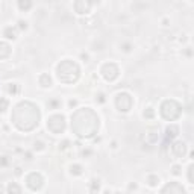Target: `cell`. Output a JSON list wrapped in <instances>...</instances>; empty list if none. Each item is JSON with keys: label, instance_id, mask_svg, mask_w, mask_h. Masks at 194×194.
Instances as JSON below:
<instances>
[{"label": "cell", "instance_id": "1", "mask_svg": "<svg viewBox=\"0 0 194 194\" xmlns=\"http://www.w3.org/2000/svg\"><path fill=\"white\" fill-rule=\"evenodd\" d=\"M71 129L78 137L90 138L99 129V117L90 108L78 109L71 115Z\"/></svg>", "mask_w": 194, "mask_h": 194}, {"label": "cell", "instance_id": "2", "mask_svg": "<svg viewBox=\"0 0 194 194\" xmlns=\"http://www.w3.org/2000/svg\"><path fill=\"white\" fill-rule=\"evenodd\" d=\"M11 120L20 130H32L40 123V109L34 103L21 102L14 108Z\"/></svg>", "mask_w": 194, "mask_h": 194}, {"label": "cell", "instance_id": "3", "mask_svg": "<svg viewBox=\"0 0 194 194\" xmlns=\"http://www.w3.org/2000/svg\"><path fill=\"white\" fill-rule=\"evenodd\" d=\"M56 73H58V79L64 83H73L76 82L78 78H79V65L70 59H65L62 61L56 69Z\"/></svg>", "mask_w": 194, "mask_h": 194}, {"label": "cell", "instance_id": "4", "mask_svg": "<svg viewBox=\"0 0 194 194\" xmlns=\"http://www.w3.org/2000/svg\"><path fill=\"white\" fill-rule=\"evenodd\" d=\"M182 112L181 109V105L176 102V100H165V102L161 105V115L165 118V120H176Z\"/></svg>", "mask_w": 194, "mask_h": 194}, {"label": "cell", "instance_id": "5", "mask_svg": "<svg viewBox=\"0 0 194 194\" xmlns=\"http://www.w3.org/2000/svg\"><path fill=\"white\" fill-rule=\"evenodd\" d=\"M47 129L52 132V134H61L64 132L65 129V118L64 115H52L49 120H47Z\"/></svg>", "mask_w": 194, "mask_h": 194}, {"label": "cell", "instance_id": "6", "mask_svg": "<svg viewBox=\"0 0 194 194\" xmlns=\"http://www.w3.org/2000/svg\"><path fill=\"white\" fill-rule=\"evenodd\" d=\"M132 103H134V100L127 92H120L115 99V105H117L118 111H121V112H127L132 108Z\"/></svg>", "mask_w": 194, "mask_h": 194}, {"label": "cell", "instance_id": "7", "mask_svg": "<svg viewBox=\"0 0 194 194\" xmlns=\"http://www.w3.org/2000/svg\"><path fill=\"white\" fill-rule=\"evenodd\" d=\"M102 74L106 80L112 82V80H115L118 78V67L115 64H112V62H108V64H105L102 67Z\"/></svg>", "mask_w": 194, "mask_h": 194}, {"label": "cell", "instance_id": "8", "mask_svg": "<svg viewBox=\"0 0 194 194\" xmlns=\"http://www.w3.org/2000/svg\"><path fill=\"white\" fill-rule=\"evenodd\" d=\"M43 176L40 174V173H31L29 176H27V179H26V183H27V187L31 188V190H40L41 187H43Z\"/></svg>", "mask_w": 194, "mask_h": 194}, {"label": "cell", "instance_id": "9", "mask_svg": "<svg viewBox=\"0 0 194 194\" xmlns=\"http://www.w3.org/2000/svg\"><path fill=\"white\" fill-rule=\"evenodd\" d=\"M161 194H185V190H183V187L181 185V183L170 182L162 188Z\"/></svg>", "mask_w": 194, "mask_h": 194}, {"label": "cell", "instance_id": "10", "mask_svg": "<svg viewBox=\"0 0 194 194\" xmlns=\"http://www.w3.org/2000/svg\"><path fill=\"white\" fill-rule=\"evenodd\" d=\"M171 152H173V155H174L176 158H183L185 153H187V146H185V143H182V141L174 143V144L171 146Z\"/></svg>", "mask_w": 194, "mask_h": 194}, {"label": "cell", "instance_id": "11", "mask_svg": "<svg viewBox=\"0 0 194 194\" xmlns=\"http://www.w3.org/2000/svg\"><path fill=\"white\" fill-rule=\"evenodd\" d=\"M147 132H149V134H146V138H147L149 143H150V144L156 143V140H158V135H155V134H159V132H158V127H150Z\"/></svg>", "mask_w": 194, "mask_h": 194}, {"label": "cell", "instance_id": "12", "mask_svg": "<svg viewBox=\"0 0 194 194\" xmlns=\"http://www.w3.org/2000/svg\"><path fill=\"white\" fill-rule=\"evenodd\" d=\"M74 8H76V11L79 12V14H85V12H88V9L91 8V3H85V2H76V3H74Z\"/></svg>", "mask_w": 194, "mask_h": 194}, {"label": "cell", "instance_id": "13", "mask_svg": "<svg viewBox=\"0 0 194 194\" xmlns=\"http://www.w3.org/2000/svg\"><path fill=\"white\" fill-rule=\"evenodd\" d=\"M11 55V47L6 43H0V59H5Z\"/></svg>", "mask_w": 194, "mask_h": 194}, {"label": "cell", "instance_id": "14", "mask_svg": "<svg viewBox=\"0 0 194 194\" xmlns=\"http://www.w3.org/2000/svg\"><path fill=\"white\" fill-rule=\"evenodd\" d=\"M165 132H167V140H168V138L171 140V138L177 137V134H179V127H177V126H168Z\"/></svg>", "mask_w": 194, "mask_h": 194}, {"label": "cell", "instance_id": "15", "mask_svg": "<svg viewBox=\"0 0 194 194\" xmlns=\"http://www.w3.org/2000/svg\"><path fill=\"white\" fill-rule=\"evenodd\" d=\"M8 194H21V188L15 182H12L8 185Z\"/></svg>", "mask_w": 194, "mask_h": 194}, {"label": "cell", "instance_id": "16", "mask_svg": "<svg viewBox=\"0 0 194 194\" xmlns=\"http://www.w3.org/2000/svg\"><path fill=\"white\" fill-rule=\"evenodd\" d=\"M40 83L43 85V87H50L52 85V79H50V76L47 74V73H44V74H41V78H40Z\"/></svg>", "mask_w": 194, "mask_h": 194}, {"label": "cell", "instance_id": "17", "mask_svg": "<svg viewBox=\"0 0 194 194\" xmlns=\"http://www.w3.org/2000/svg\"><path fill=\"white\" fill-rule=\"evenodd\" d=\"M5 36H6V38H9V40H15V38H17L15 29L11 27V26H9V27H6V29H5Z\"/></svg>", "mask_w": 194, "mask_h": 194}, {"label": "cell", "instance_id": "18", "mask_svg": "<svg viewBox=\"0 0 194 194\" xmlns=\"http://www.w3.org/2000/svg\"><path fill=\"white\" fill-rule=\"evenodd\" d=\"M99 190H100V183H99V181L92 179L91 183H90V191H91V194H96Z\"/></svg>", "mask_w": 194, "mask_h": 194}, {"label": "cell", "instance_id": "19", "mask_svg": "<svg viewBox=\"0 0 194 194\" xmlns=\"http://www.w3.org/2000/svg\"><path fill=\"white\" fill-rule=\"evenodd\" d=\"M8 105H9V102H8L6 99L0 97V112H5V111L8 109Z\"/></svg>", "mask_w": 194, "mask_h": 194}, {"label": "cell", "instance_id": "20", "mask_svg": "<svg viewBox=\"0 0 194 194\" xmlns=\"http://www.w3.org/2000/svg\"><path fill=\"white\" fill-rule=\"evenodd\" d=\"M18 6H20V9H29L32 6V3L31 2H18Z\"/></svg>", "mask_w": 194, "mask_h": 194}, {"label": "cell", "instance_id": "21", "mask_svg": "<svg viewBox=\"0 0 194 194\" xmlns=\"http://www.w3.org/2000/svg\"><path fill=\"white\" fill-rule=\"evenodd\" d=\"M71 173H73V174H80V173H82V167L78 165V164H76V165H71Z\"/></svg>", "mask_w": 194, "mask_h": 194}, {"label": "cell", "instance_id": "22", "mask_svg": "<svg viewBox=\"0 0 194 194\" xmlns=\"http://www.w3.org/2000/svg\"><path fill=\"white\" fill-rule=\"evenodd\" d=\"M158 182H159L158 176H149V183H150L152 187H155V185H156Z\"/></svg>", "mask_w": 194, "mask_h": 194}, {"label": "cell", "instance_id": "23", "mask_svg": "<svg viewBox=\"0 0 194 194\" xmlns=\"http://www.w3.org/2000/svg\"><path fill=\"white\" fill-rule=\"evenodd\" d=\"M8 91L11 92V94H17V92H18V85L11 83V85H9V88H8Z\"/></svg>", "mask_w": 194, "mask_h": 194}, {"label": "cell", "instance_id": "24", "mask_svg": "<svg viewBox=\"0 0 194 194\" xmlns=\"http://www.w3.org/2000/svg\"><path fill=\"white\" fill-rule=\"evenodd\" d=\"M153 115H155V112H153L152 108H147V109L144 111V117H146V118H153Z\"/></svg>", "mask_w": 194, "mask_h": 194}, {"label": "cell", "instance_id": "25", "mask_svg": "<svg viewBox=\"0 0 194 194\" xmlns=\"http://www.w3.org/2000/svg\"><path fill=\"white\" fill-rule=\"evenodd\" d=\"M18 27H20V29H26V27H27V23L23 21V20H20V21H18Z\"/></svg>", "mask_w": 194, "mask_h": 194}, {"label": "cell", "instance_id": "26", "mask_svg": "<svg viewBox=\"0 0 194 194\" xmlns=\"http://www.w3.org/2000/svg\"><path fill=\"white\" fill-rule=\"evenodd\" d=\"M69 146H70V141H64L62 144H59V149H62V150H64V149H67Z\"/></svg>", "mask_w": 194, "mask_h": 194}, {"label": "cell", "instance_id": "27", "mask_svg": "<svg viewBox=\"0 0 194 194\" xmlns=\"http://www.w3.org/2000/svg\"><path fill=\"white\" fill-rule=\"evenodd\" d=\"M179 173H181V167H179V165H174V167H173V174H179Z\"/></svg>", "mask_w": 194, "mask_h": 194}, {"label": "cell", "instance_id": "28", "mask_svg": "<svg viewBox=\"0 0 194 194\" xmlns=\"http://www.w3.org/2000/svg\"><path fill=\"white\" fill-rule=\"evenodd\" d=\"M35 149H38V150H43V149H44V144H43V143H35Z\"/></svg>", "mask_w": 194, "mask_h": 194}, {"label": "cell", "instance_id": "29", "mask_svg": "<svg viewBox=\"0 0 194 194\" xmlns=\"http://www.w3.org/2000/svg\"><path fill=\"white\" fill-rule=\"evenodd\" d=\"M49 105H50V106H52V108H56L58 105H59V102H58V100H52V102L49 103Z\"/></svg>", "mask_w": 194, "mask_h": 194}, {"label": "cell", "instance_id": "30", "mask_svg": "<svg viewBox=\"0 0 194 194\" xmlns=\"http://www.w3.org/2000/svg\"><path fill=\"white\" fill-rule=\"evenodd\" d=\"M0 164H2V165H6V164H8V159H6V156H2V159H0Z\"/></svg>", "mask_w": 194, "mask_h": 194}, {"label": "cell", "instance_id": "31", "mask_svg": "<svg viewBox=\"0 0 194 194\" xmlns=\"http://www.w3.org/2000/svg\"><path fill=\"white\" fill-rule=\"evenodd\" d=\"M99 102H105V96H103V94H99Z\"/></svg>", "mask_w": 194, "mask_h": 194}, {"label": "cell", "instance_id": "32", "mask_svg": "<svg viewBox=\"0 0 194 194\" xmlns=\"http://www.w3.org/2000/svg\"><path fill=\"white\" fill-rule=\"evenodd\" d=\"M69 105H70V106H74V105H76V100H70Z\"/></svg>", "mask_w": 194, "mask_h": 194}, {"label": "cell", "instance_id": "33", "mask_svg": "<svg viewBox=\"0 0 194 194\" xmlns=\"http://www.w3.org/2000/svg\"><path fill=\"white\" fill-rule=\"evenodd\" d=\"M2 191H3V187H2V185H0V193H2Z\"/></svg>", "mask_w": 194, "mask_h": 194}]
</instances>
